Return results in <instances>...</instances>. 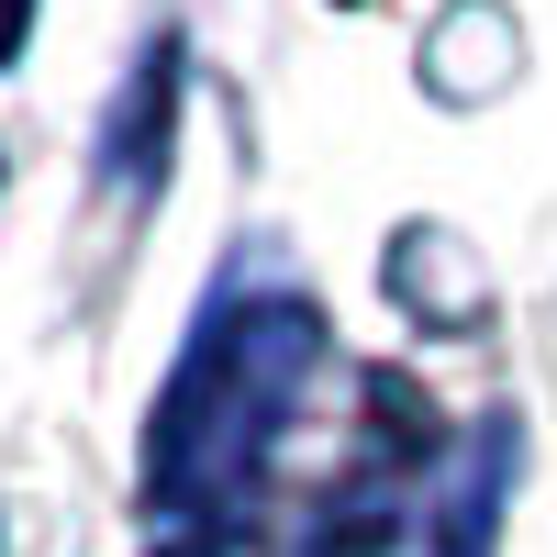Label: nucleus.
<instances>
[{"mask_svg":"<svg viewBox=\"0 0 557 557\" xmlns=\"http://www.w3.org/2000/svg\"><path fill=\"white\" fill-rule=\"evenodd\" d=\"M312 368V312L301 301H246V312H212L190 368L168 380L157 401V535L178 557H201L212 535H235V513L257 502V469L278 446V412H290V380Z\"/></svg>","mask_w":557,"mask_h":557,"instance_id":"nucleus-1","label":"nucleus"},{"mask_svg":"<svg viewBox=\"0 0 557 557\" xmlns=\"http://www.w3.org/2000/svg\"><path fill=\"white\" fill-rule=\"evenodd\" d=\"M23 23H34V0H0V57L23 45Z\"/></svg>","mask_w":557,"mask_h":557,"instance_id":"nucleus-2","label":"nucleus"}]
</instances>
